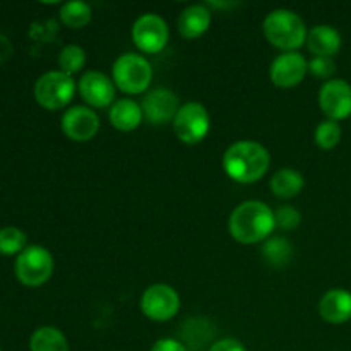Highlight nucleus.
<instances>
[{
    "label": "nucleus",
    "instance_id": "obj_1",
    "mask_svg": "<svg viewBox=\"0 0 351 351\" xmlns=\"http://www.w3.org/2000/svg\"><path fill=\"white\" fill-rule=\"evenodd\" d=\"M271 156L266 147L252 141L232 144L223 156V167L230 178L240 184H254L266 175Z\"/></svg>",
    "mask_w": 351,
    "mask_h": 351
},
{
    "label": "nucleus",
    "instance_id": "obj_2",
    "mask_svg": "<svg viewBox=\"0 0 351 351\" xmlns=\"http://www.w3.org/2000/svg\"><path fill=\"white\" fill-rule=\"evenodd\" d=\"M276 226L274 213L269 206L259 201L242 202L233 209L228 221V230L240 243H257L267 239Z\"/></svg>",
    "mask_w": 351,
    "mask_h": 351
},
{
    "label": "nucleus",
    "instance_id": "obj_3",
    "mask_svg": "<svg viewBox=\"0 0 351 351\" xmlns=\"http://www.w3.org/2000/svg\"><path fill=\"white\" fill-rule=\"evenodd\" d=\"M264 34L280 50L293 51L307 41L308 33L300 16L291 10L278 9L264 19Z\"/></svg>",
    "mask_w": 351,
    "mask_h": 351
},
{
    "label": "nucleus",
    "instance_id": "obj_4",
    "mask_svg": "<svg viewBox=\"0 0 351 351\" xmlns=\"http://www.w3.org/2000/svg\"><path fill=\"white\" fill-rule=\"evenodd\" d=\"M153 79V69L144 57L136 53H125L113 64V81L117 88L129 95L144 93Z\"/></svg>",
    "mask_w": 351,
    "mask_h": 351
},
{
    "label": "nucleus",
    "instance_id": "obj_5",
    "mask_svg": "<svg viewBox=\"0 0 351 351\" xmlns=\"http://www.w3.org/2000/svg\"><path fill=\"white\" fill-rule=\"evenodd\" d=\"M16 276L26 287H40L53 274V257L45 247L29 245L19 254L16 261Z\"/></svg>",
    "mask_w": 351,
    "mask_h": 351
},
{
    "label": "nucleus",
    "instance_id": "obj_6",
    "mask_svg": "<svg viewBox=\"0 0 351 351\" xmlns=\"http://www.w3.org/2000/svg\"><path fill=\"white\" fill-rule=\"evenodd\" d=\"M74 79L62 71L47 72L34 84V98L47 110H60L67 106L74 98Z\"/></svg>",
    "mask_w": 351,
    "mask_h": 351
},
{
    "label": "nucleus",
    "instance_id": "obj_7",
    "mask_svg": "<svg viewBox=\"0 0 351 351\" xmlns=\"http://www.w3.org/2000/svg\"><path fill=\"white\" fill-rule=\"evenodd\" d=\"M209 125V113L201 103H185L173 119L175 134L185 144L201 143L208 136Z\"/></svg>",
    "mask_w": 351,
    "mask_h": 351
},
{
    "label": "nucleus",
    "instance_id": "obj_8",
    "mask_svg": "<svg viewBox=\"0 0 351 351\" xmlns=\"http://www.w3.org/2000/svg\"><path fill=\"white\" fill-rule=\"evenodd\" d=\"M141 308L151 321H170L180 308V297L171 287L163 283L147 288L141 298Z\"/></svg>",
    "mask_w": 351,
    "mask_h": 351
},
{
    "label": "nucleus",
    "instance_id": "obj_9",
    "mask_svg": "<svg viewBox=\"0 0 351 351\" xmlns=\"http://www.w3.org/2000/svg\"><path fill=\"white\" fill-rule=\"evenodd\" d=\"M132 40L144 53H158L167 47L168 26L158 14H144L134 23Z\"/></svg>",
    "mask_w": 351,
    "mask_h": 351
},
{
    "label": "nucleus",
    "instance_id": "obj_10",
    "mask_svg": "<svg viewBox=\"0 0 351 351\" xmlns=\"http://www.w3.org/2000/svg\"><path fill=\"white\" fill-rule=\"evenodd\" d=\"M319 105L329 120H343L351 115V86L343 79H331L319 91Z\"/></svg>",
    "mask_w": 351,
    "mask_h": 351
},
{
    "label": "nucleus",
    "instance_id": "obj_11",
    "mask_svg": "<svg viewBox=\"0 0 351 351\" xmlns=\"http://www.w3.org/2000/svg\"><path fill=\"white\" fill-rule=\"evenodd\" d=\"M308 71V64L304 55L297 51H285L283 55L274 58L271 64V81L278 88H293L304 81L305 74Z\"/></svg>",
    "mask_w": 351,
    "mask_h": 351
},
{
    "label": "nucleus",
    "instance_id": "obj_12",
    "mask_svg": "<svg viewBox=\"0 0 351 351\" xmlns=\"http://www.w3.org/2000/svg\"><path fill=\"white\" fill-rule=\"evenodd\" d=\"M62 130L77 143L93 139L99 130V119L88 106H72L62 117Z\"/></svg>",
    "mask_w": 351,
    "mask_h": 351
},
{
    "label": "nucleus",
    "instance_id": "obj_13",
    "mask_svg": "<svg viewBox=\"0 0 351 351\" xmlns=\"http://www.w3.org/2000/svg\"><path fill=\"white\" fill-rule=\"evenodd\" d=\"M143 113L151 123L160 125L167 123L168 120L175 119L177 112L180 110L178 106V98L173 91L167 88L153 89L146 98L143 99Z\"/></svg>",
    "mask_w": 351,
    "mask_h": 351
},
{
    "label": "nucleus",
    "instance_id": "obj_14",
    "mask_svg": "<svg viewBox=\"0 0 351 351\" xmlns=\"http://www.w3.org/2000/svg\"><path fill=\"white\" fill-rule=\"evenodd\" d=\"M79 93L82 99L96 108H105L115 99V86L108 75L98 71H89L79 81Z\"/></svg>",
    "mask_w": 351,
    "mask_h": 351
},
{
    "label": "nucleus",
    "instance_id": "obj_15",
    "mask_svg": "<svg viewBox=\"0 0 351 351\" xmlns=\"http://www.w3.org/2000/svg\"><path fill=\"white\" fill-rule=\"evenodd\" d=\"M319 314L326 322L343 324L351 319V293L341 288L328 291L319 302Z\"/></svg>",
    "mask_w": 351,
    "mask_h": 351
},
{
    "label": "nucleus",
    "instance_id": "obj_16",
    "mask_svg": "<svg viewBox=\"0 0 351 351\" xmlns=\"http://www.w3.org/2000/svg\"><path fill=\"white\" fill-rule=\"evenodd\" d=\"M307 47L315 57H331L341 48V34L332 26L319 24L307 34Z\"/></svg>",
    "mask_w": 351,
    "mask_h": 351
},
{
    "label": "nucleus",
    "instance_id": "obj_17",
    "mask_svg": "<svg viewBox=\"0 0 351 351\" xmlns=\"http://www.w3.org/2000/svg\"><path fill=\"white\" fill-rule=\"evenodd\" d=\"M211 24V12L204 5H191L182 10L178 17V31L187 40H194L204 34Z\"/></svg>",
    "mask_w": 351,
    "mask_h": 351
},
{
    "label": "nucleus",
    "instance_id": "obj_18",
    "mask_svg": "<svg viewBox=\"0 0 351 351\" xmlns=\"http://www.w3.org/2000/svg\"><path fill=\"white\" fill-rule=\"evenodd\" d=\"M110 122L115 129L122 130V132H130V130L137 129L143 122V108L137 105L132 99H119L112 105L108 112Z\"/></svg>",
    "mask_w": 351,
    "mask_h": 351
},
{
    "label": "nucleus",
    "instance_id": "obj_19",
    "mask_svg": "<svg viewBox=\"0 0 351 351\" xmlns=\"http://www.w3.org/2000/svg\"><path fill=\"white\" fill-rule=\"evenodd\" d=\"M304 177L298 171L290 170V168H283V170L276 171L271 178V191L274 195L283 199H291L298 195L304 189Z\"/></svg>",
    "mask_w": 351,
    "mask_h": 351
},
{
    "label": "nucleus",
    "instance_id": "obj_20",
    "mask_svg": "<svg viewBox=\"0 0 351 351\" xmlns=\"http://www.w3.org/2000/svg\"><path fill=\"white\" fill-rule=\"evenodd\" d=\"M29 348L31 351H69V343L57 328L45 326L33 332Z\"/></svg>",
    "mask_w": 351,
    "mask_h": 351
},
{
    "label": "nucleus",
    "instance_id": "obj_21",
    "mask_svg": "<svg viewBox=\"0 0 351 351\" xmlns=\"http://www.w3.org/2000/svg\"><path fill=\"white\" fill-rule=\"evenodd\" d=\"M263 256L269 264L281 267L290 263L291 256H293V249H291V243L287 239L274 237V239L267 240L266 245L263 247Z\"/></svg>",
    "mask_w": 351,
    "mask_h": 351
},
{
    "label": "nucleus",
    "instance_id": "obj_22",
    "mask_svg": "<svg viewBox=\"0 0 351 351\" xmlns=\"http://www.w3.org/2000/svg\"><path fill=\"white\" fill-rule=\"evenodd\" d=\"M60 19L62 23L67 24L69 27H74V29L84 27L91 21V7L86 2H79V0L67 2L62 5Z\"/></svg>",
    "mask_w": 351,
    "mask_h": 351
},
{
    "label": "nucleus",
    "instance_id": "obj_23",
    "mask_svg": "<svg viewBox=\"0 0 351 351\" xmlns=\"http://www.w3.org/2000/svg\"><path fill=\"white\" fill-rule=\"evenodd\" d=\"M24 249H26V235L23 230L16 226L0 228V254L12 256V254H21Z\"/></svg>",
    "mask_w": 351,
    "mask_h": 351
},
{
    "label": "nucleus",
    "instance_id": "obj_24",
    "mask_svg": "<svg viewBox=\"0 0 351 351\" xmlns=\"http://www.w3.org/2000/svg\"><path fill=\"white\" fill-rule=\"evenodd\" d=\"M341 141V125L336 120H324L315 129V143L321 149H332Z\"/></svg>",
    "mask_w": 351,
    "mask_h": 351
},
{
    "label": "nucleus",
    "instance_id": "obj_25",
    "mask_svg": "<svg viewBox=\"0 0 351 351\" xmlns=\"http://www.w3.org/2000/svg\"><path fill=\"white\" fill-rule=\"evenodd\" d=\"M86 64V51L82 50L77 45H69L64 50L60 51V57H58V65H60L62 72L72 75L75 72L81 71Z\"/></svg>",
    "mask_w": 351,
    "mask_h": 351
},
{
    "label": "nucleus",
    "instance_id": "obj_26",
    "mask_svg": "<svg viewBox=\"0 0 351 351\" xmlns=\"http://www.w3.org/2000/svg\"><path fill=\"white\" fill-rule=\"evenodd\" d=\"M308 72L315 77L328 79L336 72V64L331 57H314L308 62Z\"/></svg>",
    "mask_w": 351,
    "mask_h": 351
},
{
    "label": "nucleus",
    "instance_id": "obj_27",
    "mask_svg": "<svg viewBox=\"0 0 351 351\" xmlns=\"http://www.w3.org/2000/svg\"><path fill=\"white\" fill-rule=\"evenodd\" d=\"M274 219H276V225L283 230H293L300 225L302 215L297 209L290 208V206H285V208L278 209L274 213Z\"/></svg>",
    "mask_w": 351,
    "mask_h": 351
},
{
    "label": "nucleus",
    "instance_id": "obj_28",
    "mask_svg": "<svg viewBox=\"0 0 351 351\" xmlns=\"http://www.w3.org/2000/svg\"><path fill=\"white\" fill-rule=\"evenodd\" d=\"M209 351H247V350H245V346L239 341V339L225 338V339H219V341H216Z\"/></svg>",
    "mask_w": 351,
    "mask_h": 351
},
{
    "label": "nucleus",
    "instance_id": "obj_29",
    "mask_svg": "<svg viewBox=\"0 0 351 351\" xmlns=\"http://www.w3.org/2000/svg\"><path fill=\"white\" fill-rule=\"evenodd\" d=\"M151 351H189V350L185 348V345H182L180 341H177V339L165 338L154 343Z\"/></svg>",
    "mask_w": 351,
    "mask_h": 351
}]
</instances>
